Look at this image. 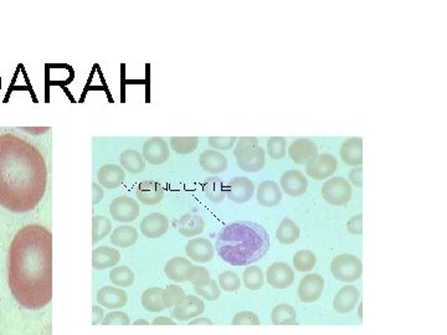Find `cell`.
I'll return each mask as SVG.
<instances>
[{"label": "cell", "instance_id": "obj_1", "mask_svg": "<svg viewBox=\"0 0 447 335\" xmlns=\"http://www.w3.org/2000/svg\"><path fill=\"white\" fill-rule=\"evenodd\" d=\"M8 282L16 302L41 309L53 298V234L33 224L20 229L9 250Z\"/></svg>", "mask_w": 447, "mask_h": 335}, {"label": "cell", "instance_id": "obj_2", "mask_svg": "<svg viewBox=\"0 0 447 335\" xmlns=\"http://www.w3.org/2000/svg\"><path fill=\"white\" fill-rule=\"evenodd\" d=\"M48 169L34 144L14 134L0 136V207L16 214L34 210L46 192Z\"/></svg>", "mask_w": 447, "mask_h": 335}, {"label": "cell", "instance_id": "obj_3", "mask_svg": "<svg viewBox=\"0 0 447 335\" xmlns=\"http://www.w3.org/2000/svg\"><path fill=\"white\" fill-rule=\"evenodd\" d=\"M215 246L219 256L229 265L249 266L266 256L270 236L257 222H231L219 232Z\"/></svg>", "mask_w": 447, "mask_h": 335}, {"label": "cell", "instance_id": "obj_4", "mask_svg": "<svg viewBox=\"0 0 447 335\" xmlns=\"http://www.w3.org/2000/svg\"><path fill=\"white\" fill-rule=\"evenodd\" d=\"M237 167L247 172H257L264 169L266 153L256 137H241L234 149Z\"/></svg>", "mask_w": 447, "mask_h": 335}, {"label": "cell", "instance_id": "obj_5", "mask_svg": "<svg viewBox=\"0 0 447 335\" xmlns=\"http://www.w3.org/2000/svg\"><path fill=\"white\" fill-rule=\"evenodd\" d=\"M330 272L337 281L352 283L362 277L363 263L358 257L343 253L333 258L330 263Z\"/></svg>", "mask_w": 447, "mask_h": 335}, {"label": "cell", "instance_id": "obj_6", "mask_svg": "<svg viewBox=\"0 0 447 335\" xmlns=\"http://www.w3.org/2000/svg\"><path fill=\"white\" fill-rule=\"evenodd\" d=\"M352 187L347 179L342 177H330L322 187V197L332 207H342L352 199Z\"/></svg>", "mask_w": 447, "mask_h": 335}, {"label": "cell", "instance_id": "obj_7", "mask_svg": "<svg viewBox=\"0 0 447 335\" xmlns=\"http://www.w3.org/2000/svg\"><path fill=\"white\" fill-rule=\"evenodd\" d=\"M141 207L132 197H122L113 199L109 204V214L118 222H132L139 216Z\"/></svg>", "mask_w": 447, "mask_h": 335}, {"label": "cell", "instance_id": "obj_8", "mask_svg": "<svg viewBox=\"0 0 447 335\" xmlns=\"http://www.w3.org/2000/svg\"><path fill=\"white\" fill-rule=\"evenodd\" d=\"M338 169V160L333 154L322 153L316 157L313 162H311L306 167V172L308 177L315 180H325L332 177Z\"/></svg>", "mask_w": 447, "mask_h": 335}, {"label": "cell", "instance_id": "obj_9", "mask_svg": "<svg viewBox=\"0 0 447 335\" xmlns=\"http://www.w3.org/2000/svg\"><path fill=\"white\" fill-rule=\"evenodd\" d=\"M226 197L236 204L250 202L255 194V185L249 177H232L225 185Z\"/></svg>", "mask_w": 447, "mask_h": 335}, {"label": "cell", "instance_id": "obj_10", "mask_svg": "<svg viewBox=\"0 0 447 335\" xmlns=\"http://www.w3.org/2000/svg\"><path fill=\"white\" fill-rule=\"evenodd\" d=\"M325 290V280L318 273H308L301 280L297 295L303 303H315L320 300Z\"/></svg>", "mask_w": 447, "mask_h": 335}, {"label": "cell", "instance_id": "obj_11", "mask_svg": "<svg viewBox=\"0 0 447 335\" xmlns=\"http://www.w3.org/2000/svg\"><path fill=\"white\" fill-rule=\"evenodd\" d=\"M266 281L275 290H285L295 281V272L285 262H275L266 271Z\"/></svg>", "mask_w": 447, "mask_h": 335}, {"label": "cell", "instance_id": "obj_12", "mask_svg": "<svg viewBox=\"0 0 447 335\" xmlns=\"http://www.w3.org/2000/svg\"><path fill=\"white\" fill-rule=\"evenodd\" d=\"M142 157L151 165H162L171 157V149L164 139L153 137L143 144Z\"/></svg>", "mask_w": 447, "mask_h": 335}, {"label": "cell", "instance_id": "obj_13", "mask_svg": "<svg viewBox=\"0 0 447 335\" xmlns=\"http://www.w3.org/2000/svg\"><path fill=\"white\" fill-rule=\"evenodd\" d=\"M318 155V147L311 139H296L289 147V157L292 162L302 165H308Z\"/></svg>", "mask_w": 447, "mask_h": 335}, {"label": "cell", "instance_id": "obj_14", "mask_svg": "<svg viewBox=\"0 0 447 335\" xmlns=\"http://www.w3.org/2000/svg\"><path fill=\"white\" fill-rule=\"evenodd\" d=\"M205 309L204 302L197 296H185L178 306L174 307L172 317L179 322H190L202 316Z\"/></svg>", "mask_w": 447, "mask_h": 335}, {"label": "cell", "instance_id": "obj_15", "mask_svg": "<svg viewBox=\"0 0 447 335\" xmlns=\"http://www.w3.org/2000/svg\"><path fill=\"white\" fill-rule=\"evenodd\" d=\"M280 187L291 197L303 195L308 189L307 177L297 169H291L282 174L280 179Z\"/></svg>", "mask_w": 447, "mask_h": 335}, {"label": "cell", "instance_id": "obj_16", "mask_svg": "<svg viewBox=\"0 0 447 335\" xmlns=\"http://www.w3.org/2000/svg\"><path fill=\"white\" fill-rule=\"evenodd\" d=\"M141 232L147 238H158L167 234L169 230V220L161 212H152L143 217L141 222Z\"/></svg>", "mask_w": 447, "mask_h": 335}, {"label": "cell", "instance_id": "obj_17", "mask_svg": "<svg viewBox=\"0 0 447 335\" xmlns=\"http://www.w3.org/2000/svg\"><path fill=\"white\" fill-rule=\"evenodd\" d=\"M185 253L192 261L198 263H208L215 256V250L212 242L204 237L192 238L185 246Z\"/></svg>", "mask_w": 447, "mask_h": 335}, {"label": "cell", "instance_id": "obj_18", "mask_svg": "<svg viewBox=\"0 0 447 335\" xmlns=\"http://www.w3.org/2000/svg\"><path fill=\"white\" fill-rule=\"evenodd\" d=\"M359 300H360V292L358 288L352 285H347L335 293L333 308L339 314H347L357 307Z\"/></svg>", "mask_w": 447, "mask_h": 335}, {"label": "cell", "instance_id": "obj_19", "mask_svg": "<svg viewBox=\"0 0 447 335\" xmlns=\"http://www.w3.org/2000/svg\"><path fill=\"white\" fill-rule=\"evenodd\" d=\"M339 155L349 167H360L363 163V139L360 137L345 139L339 149Z\"/></svg>", "mask_w": 447, "mask_h": 335}, {"label": "cell", "instance_id": "obj_20", "mask_svg": "<svg viewBox=\"0 0 447 335\" xmlns=\"http://www.w3.org/2000/svg\"><path fill=\"white\" fill-rule=\"evenodd\" d=\"M256 200L261 207H277L282 202V190L279 184L274 180H264L257 187Z\"/></svg>", "mask_w": 447, "mask_h": 335}, {"label": "cell", "instance_id": "obj_21", "mask_svg": "<svg viewBox=\"0 0 447 335\" xmlns=\"http://www.w3.org/2000/svg\"><path fill=\"white\" fill-rule=\"evenodd\" d=\"M97 302L99 306L109 309H119L127 306L128 296L126 292L118 287L104 286L97 292Z\"/></svg>", "mask_w": 447, "mask_h": 335}, {"label": "cell", "instance_id": "obj_22", "mask_svg": "<svg viewBox=\"0 0 447 335\" xmlns=\"http://www.w3.org/2000/svg\"><path fill=\"white\" fill-rule=\"evenodd\" d=\"M199 164L204 172L217 175L220 172H225L229 167V162L224 154L215 149L204 150L199 157Z\"/></svg>", "mask_w": 447, "mask_h": 335}, {"label": "cell", "instance_id": "obj_23", "mask_svg": "<svg viewBox=\"0 0 447 335\" xmlns=\"http://www.w3.org/2000/svg\"><path fill=\"white\" fill-rule=\"evenodd\" d=\"M136 195L144 205H157L164 197V189L159 182L154 180H144L138 184Z\"/></svg>", "mask_w": 447, "mask_h": 335}, {"label": "cell", "instance_id": "obj_24", "mask_svg": "<svg viewBox=\"0 0 447 335\" xmlns=\"http://www.w3.org/2000/svg\"><path fill=\"white\" fill-rule=\"evenodd\" d=\"M124 170L117 164H106L97 172V180L106 189H117L124 182Z\"/></svg>", "mask_w": 447, "mask_h": 335}, {"label": "cell", "instance_id": "obj_25", "mask_svg": "<svg viewBox=\"0 0 447 335\" xmlns=\"http://www.w3.org/2000/svg\"><path fill=\"white\" fill-rule=\"evenodd\" d=\"M119 261H121V253L117 248L101 246L95 248L92 252V266L99 271L116 267Z\"/></svg>", "mask_w": 447, "mask_h": 335}, {"label": "cell", "instance_id": "obj_26", "mask_svg": "<svg viewBox=\"0 0 447 335\" xmlns=\"http://www.w3.org/2000/svg\"><path fill=\"white\" fill-rule=\"evenodd\" d=\"M192 267V262L185 257H173L166 263L164 273L169 280L182 283L188 281V275Z\"/></svg>", "mask_w": 447, "mask_h": 335}, {"label": "cell", "instance_id": "obj_27", "mask_svg": "<svg viewBox=\"0 0 447 335\" xmlns=\"http://www.w3.org/2000/svg\"><path fill=\"white\" fill-rule=\"evenodd\" d=\"M205 227L203 217L197 214H185L178 221V231L184 237L199 236Z\"/></svg>", "mask_w": 447, "mask_h": 335}, {"label": "cell", "instance_id": "obj_28", "mask_svg": "<svg viewBox=\"0 0 447 335\" xmlns=\"http://www.w3.org/2000/svg\"><path fill=\"white\" fill-rule=\"evenodd\" d=\"M111 243L119 248H128L133 246L138 240V231L133 226H118L111 234Z\"/></svg>", "mask_w": 447, "mask_h": 335}, {"label": "cell", "instance_id": "obj_29", "mask_svg": "<svg viewBox=\"0 0 447 335\" xmlns=\"http://www.w3.org/2000/svg\"><path fill=\"white\" fill-rule=\"evenodd\" d=\"M300 227L297 226L293 220L284 219L276 230V238L282 245H292L300 238Z\"/></svg>", "mask_w": 447, "mask_h": 335}, {"label": "cell", "instance_id": "obj_30", "mask_svg": "<svg viewBox=\"0 0 447 335\" xmlns=\"http://www.w3.org/2000/svg\"><path fill=\"white\" fill-rule=\"evenodd\" d=\"M121 167L131 174H139L146 169V162L143 159L142 154L134 149H126L119 157Z\"/></svg>", "mask_w": 447, "mask_h": 335}, {"label": "cell", "instance_id": "obj_31", "mask_svg": "<svg viewBox=\"0 0 447 335\" xmlns=\"http://www.w3.org/2000/svg\"><path fill=\"white\" fill-rule=\"evenodd\" d=\"M141 301L143 308L151 313H159L166 309L163 302V290L159 287H151L143 292Z\"/></svg>", "mask_w": 447, "mask_h": 335}, {"label": "cell", "instance_id": "obj_32", "mask_svg": "<svg viewBox=\"0 0 447 335\" xmlns=\"http://www.w3.org/2000/svg\"><path fill=\"white\" fill-rule=\"evenodd\" d=\"M271 321L275 326H296L298 323L295 308L286 303L279 304L272 309Z\"/></svg>", "mask_w": 447, "mask_h": 335}, {"label": "cell", "instance_id": "obj_33", "mask_svg": "<svg viewBox=\"0 0 447 335\" xmlns=\"http://www.w3.org/2000/svg\"><path fill=\"white\" fill-rule=\"evenodd\" d=\"M203 190L207 199L219 204L226 197L225 184L219 177H209L203 184Z\"/></svg>", "mask_w": 447, "mask_h": 335}, {"label": "cell", "instance_id": "obj_34", "mask_svg": "<svg viewBox=\"0 0 447 335\" xmlns=\"http://www.w3.org/2000/svg\"><path fill=\"white\" fill-rule=\"evenodd\" d=\"M242 280L247 290L250 291H259L264 286V272L260 267L247 266L245 271L242 273Z\"/></svg>", "mask_w": 447, "mask_h": 335}, {"label": "cell", "instance_id": "obj_35", "mask_svg": "<svg viewBox=\"0 0 447 335\" xmlns=\"http://www.w3.org/2000/svg\"><path fill=\"white\" fill-rule=\"evenodd\" d=\"M169 145L176 153L188 155L197 150L199 139L198 137H172Z\"/></svg>", "mask_w": 447, "mask_h": 335}, {"label": "cell", "instance_id": "obj_36", "mask_svg": "<svg viewBox=\"0 0 447 335\" xmlns=\"http://www.w3.org/2000/svg\"><path fill=\"white\" fill-rule=\"evenodd\" d=\"M109 280L118 288H127L134 282V273L127 266L113 267L112 271L109 272Z\"/></svg>", "mask_w": 447, "mask_h": 335}, {"label": "cell", "instance_id": "obj_37", "mask_svg": "<svg viewBox=\"0 0 447 335\" xmlns=\"http://www.w3.org/2000/svg\"><path fill=\"white\" fill-rule=\"evenodd\" d=\"M112 231V224L109 221V219L104 215H96L92 219V242H97L104 240V237L109 235V232Z\"/></svg>", "mask_w": 447, "mask_h": 335}, {"label": "cell", "instance_id": "obj_38", "mask_svg": "<svg viewBox=\"0 0 447 335\" xmlns=\"http://www.w3.org/2000/svg\"><path fill=\"white\" fill-rule=\"evenodd\" d=\"M317 258L310 250H300L293 256V266L298 272H311L316 267Z\"/></svg>", "mask_w": 447, "mask_h": 335}, {"label": "cell", "instance_id": "obj_39", "mask_svg": "<svg viewBox=\"0 0 447 335\" xmlns=\"http://www.w3.org/2000/svg\"><path fill=\"white\" fill-rule=\"evenodd\" d=\"M185 298V292L182 287L177 285H169L163 290V302L166 308H174Z\"/></svg>", "mask_w": 447, "mask_h": 335}, {"label": "cell", "instance_id": "obj_40", "mask_svg": "<svg viewBox=\"0 0 447 335\" xmlns=\"http://www.w3.org/2000/svg\"><path fill=\"white\" fill-rule=\"evenodd\" d=\"M267 154L274 160H281L287 154V142L284 137H271L267 141Z\"/></svg>", "mask_w": 447, "mask_h": 335}, {"label": "cell", "instance_id": "obj_41", "mask_svg": "<svg viewBox=\"0 0 447 335\" xmlns=\"http://www.w3.org/2000/svg\"><path fill=\"white\" fill-rule=\"evenodd\" d=\"M212 280L210 272L203 266H193L189 271V275H188V281L192 283L194 288L207 286Z\"/></svg>", "mask_w": 447, "mask_h": 335}, {"label": "cell", "instance_id": "obj_42", "mask_svg": "<svg viewBox=\"0 0 447 335\" xmlns=\"http://www.w3.org/2000/svg\"><path fill=\"white\" fill-rule=\"evenodd\" d=\"M219 286L225 292H235L241 287L240 277L235 272H222L219 276Z\"/></svg>", "mask_w": 447, "mask_h": 335}, {"label": "cell", "instance_id": "obj_43", "mask_svg": "<svg viewBox=\"0 0 447 335\" xmlns=\"http://www.w3.org/2000/svg\"><path fill=\"white\" fill-rule=\"evenodd\" d=\"M194 290H195L199 296L209 302L217 301V300H219V297H220V288H219L217 282L214 281V280L209 282L207 286L194 288Z\"/></svg>", "mask_w": 447, "mask_h": 335}, {"label": "cell", "instance_id": "obj_44", "mask_svg": "<svg viewBox=\"0 0 447 335\" xmlns=\"http://www.w3.org/2000/svg\"><path fill=\"white\" fill-rule=\"evenodd\" d=\"M101 324L102 326H129L131 319H129V317L126 313L114 311L111 312L109 314H106L102 322H101Z\"/></svg>", "mask_w": 447, "mask_h": 335}, {"label": "cell", "instance_id": "obj_45", "mask_svg": "<svg viewBox=\"0 0 447 335\" xmlns=\"http://www.w3.org/2000/svg\"><path fill=\"white\" fill-rule=\"evenodd\" d=\"M232 326H260V319L250 311L239 312L232 318Z\"/></svg>", "mask_w": 447, "mask_h": 335}, {"label": "cell", "instance_id": "obj_46", "mask_svg": "<svg viewBox=\"0 0 447 335\" xmlns=\"http://www.w3.org/2000/svg\"><path fill=\"white\" fill-rule=\"evenodd\" d=\"M237 137H209L208 144L215 150H230L235 147Z\"/></svg>", "mask_w": 447, "mask_h": 335}, {"label": "cell", "instance_id": "obj_47", "mask_svg": "<svg viewBox=\"0 0 447 335\" xmlns=\"http://www.w3.org/2000/svg\"><path fill=\"white\" fill-rule=\"evenodd\" d=\"M347 230L350 232L352 235H358L360 236L363 234V215L359 214L355 216L352 217L348 222H347Z\"/></svg>", "mask_w": 447, "mask_h": 335}, {"label": "cell", "instance_id": "obj_48", "mask_svg": "<svg viewBox=\"0 0 447 335\" xmlns=\"http://www.w3.org/2000/svg\"><path fill=\"white\" fill-rule=\"evenodd\" d=\"M349 182L353 184L354 187H363V168L355 167L349 172Z\"/></svg>", "mask_w": 447, "mask_h": 335}, {"label": "cell", "instance_id": "obj_49", "mask_svg": "<svg viewBox=\"0 0 447 335\" xmlns=\"http://www.w3.org/2000/svg\"><path fill=\"white\" fill-rule=\"evenodd\" d=\"M104 197V192L102 187H101L99 184H97V182H94V184H92V204L96 205V204L102 202Z\"/></svg>", "mask_w": 447, "mask_h": 335}, {"label": "cell", "instance_id": "obj_50", "mask_svg": "<svg viewBox=\"0 0 447 335\" xmlns=\"http://www.w3.org/2000/svg\"><path fill=\"white\" fill-rule=\"evenodd\" d=\"M104 309L99 306L92 307V324H99L102 319H104Z\"/></svg>", "mask_w": 447, "mask_h": 335}, {"label": "cell", "instance_id": "obj_51", "mask_svg": "<svg viewBox=\"0 0 447 335\" xmlns=\"http://www.w3.org/2000/svg\"><path fill=\"white\" fill-rule=\"evenodd\" d=\"M152 326H176V322L171 319V318H168V317H157L152 322Z\"/></svg>", "mask_w": 447, "mask_h": 335}, {"label": "cell", "instance_id": "obj_52", "mask_svg": "<svg viewBox=\"0 0 447 335\" xmlns=\"http://www.w3.org/2000/svg\"><path fill=\"white\" fill-rule=\"evenodd\" d=\"M199 324H208V326H212V322L209 318L205 317H198L195 319L189 322V326H199Z\"/></svg>", "mask_w": 447, "mask_h": 335}, {"label": "cell", "instance_id": "obj_53", "mask_svg": "<svg viewBox=\"0 0 447 335\" xmlns=\"http://www.w3.org/2000/svg\"><path fill=\"white\" fill-rule=\"evenodd\" d=\"M149 326V322L143 321V319H139V321L134 322V326Z\"/></svg>", "mask_w": 447, "mask_h": 335}]
</instances>
